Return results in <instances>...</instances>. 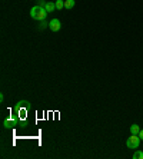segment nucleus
Wrapping results in <instances>:
<instances>
[{
	"label": "nucleus",
	"mask_w": 143,
	"mask_h": 159,
	"mask_svg": "<svg viewBox=\"0 0 143 159\" xmlns=\"http://www.w3.org/2000/svg\"><path fill=\"white\" fill-rule=\"evenodd\" d=\"M63 7H65V2H63V0H56V9L60 10Z\"/></svg>",
	"instance_id": "1a4fd4ad"
},
{
	"label": "nucleus",
	"mask_w": 143,
	"mask_h": 159,
	"mask_svg": "<svg viewBox=\"0 0 143 159\" xmlns=\"http://www.w3.org/2000/svg\"><path fill=\"white\" fill-rule=\"evenodd\" d=\"M45 9H46V12H47V13H50V12H53V10L56 9V3L47 2V3H46V6H45Z\"/></svg>",
	"instance_id": "20e7f679"
},
{
	"label": "nucleus",
	"mask_w": 143,
	"mask_h": 159,
	"mask_svg": "<svg viewBox=\"0 0 143 159\" xmlns=\"http://www.w3.org/2000/svg\"><path fill=\"white\" fill-rule=\"evenodd\" d=\"M60 26H62V23H60L59 19H52V20L49 22V27H50L52 32H59V30H60Z\"/></svg>",
	"instance_id": "f03ea898"
},
{
	"label": "nucleus",
	"mask_w": 143,
	"mask_h": 159,
	"mask_svg": "<svg viewBox=\"0 0 143 159\" xmlns=\"http://www.w3.org/2000/svg\"><path fill=\"white\" fill-rule=\"evenodd\" d=\"M74 6V0H66L65 2V7L66 9H72Z\"/></svg>",
	"instance_id": "6e6552de"
},
{
	"label": "nucleus",
	"mask_w": 143,
	"mask_h": 159,
	"mask_svg": "<svg viewBox=\"0 0 143 159\" xmlns=\"http://www.w3.org/2000/svg\"><path fill=\"white\" fill-rule=\"evenodd\" d=\"M139 143H140L139 135H130V138H127V140H126V146L129 149H137Z\"/></svg>",
	"instance_id": "f257e3e1"
},
{
	"label": "nucleus",
	"mask_w": 143,
	"mask_h": 159,
	"mask_svg": "<svg viewBox=\"0 0 143 159\" xmlns=\"http://www.w3.org/2000/svg\"><path fill=\"white\" fill-rule=\"evenodd\" d=\"M139 132H140V128H139V125H132L130 126V133L132 135H139Z\"/></svg>",
	"instance_id": "39448f33"
},
{
	"label": "nucleus",
	"mask_w": 143,
	"mask_h": 159,
	"mask_svg": "<svg viewBox=\"0 0 143 159\" xmlns=\"http://www.w3.org/2000/svg\"><path fill=\"white\" fill-rule=\"evenodd\" d=\"M139 138L143 139V129H140V132H139Z\"/></svg>",
	"instance_id": "4468645a"
},
{
	"label": "nucleus",
	"mask_w": 143,
	"mask_h": 159,
	"mask_svg": "<svg viewBox=\"0 0 143 159\" xmlns=\"http://www.w3.org/2000/svg\"><path fill=\"white\" fill-rule=\"evenodd\" d=\"M3 100H5V95L2 93V95H0V102H3Z\"/></svg>",
	"instance_id": "2eb2a0df"
},
{
	"label": "nucleus",
	"mask_w": 143,
	"mask_h": 159,
	"mask_svg": "<svg viewBox=\"0 0 143 159\" xmlns=\"http://www.w3.org/2000/svg\"><path fill=\"white\" fill-rule=\"evenodd\" d=\"M133 159H143V152H142V150H134Z\"/></svg>",
	"instance_id": "0eeeda50"
},
{
	"label": "nucleus",
	"mask_w": 143,
	"mask_h": 159,
	"mask_svg": "<svg viewBox=\"0 0 143 159\" xmlns=\"http://www.w3.org/2000/svg\"><path fill=\"white\" fill-rule=\"evenodd\" d=\"M49 26V23L46 22V20H42V23L39 25V29H45V27H47Z\"/></svg>",
	"instance_id": "f8f14e48"
},
{
	"label": "nucleus",
	"mask_w": 143,
	"mask_h": 159,
	"mask_svg": "<svg viewBox=\"0 0 143 159\" xmlns=\"http://www.w3.org/2000/svg\"><path fill=\"white\" fill-rule=\"evenodd\" d=\"M46 16H47L46 9H45V7H39V12H37V17H36V20H39V22L46 20Z\"/></svg>",
	"instance_id": "7ed1b4c3"
},
{
	"label": "nucleus",
	"mask_w": 143,
	"mask_h": 159,
	"mask_svg": "<svg viewBox=\"0 0 143 159\" xmlns=\"http://www.w3.org/2000/svg\"><path fill=\"white\" fill-rule=\"evenodd\" d=\"M37 12H39V6L36 5V6L32 7V10H30V17H32V19H36V17H37Z\"/></svg>",
	"instance_id": "423d86ee"
},
{
	"label": "nucleus",
	"mask_w": 143,
	"mask_h": 159,
	"mask_svg": "<svg viewBox=\"0 0 143 159\" xmlns=\"http://www.w3.org/2000/svg\"><path fill=\"white\" fill-rule=\"evenodd\" d=\"M10 125H12V122H10L9 119H6V120H5V128H7V129H9V128H10Z\"/></svg>",
	"instance_id": "ddd939ff"
},
{
	"label": "nucleus",
	"mask_w": 143,
	"mask_h": 159,
	"mask_svg": "<svg viewBox=\"0 0 143 159\" xmlns=\"http://www.w3.org/2000/svg\"><path fill=\"white\" fill-rule=\"evenodd\" d=\"M27 106H29V102H27V100H22V102L17 103V108H27Z\"/></svg>",
	"instance_id": "9d476101"
},
{
	"label": "nucleus",
	"mask_w": 143,
	"mask_h": 159,
	"mask_svg": "<svg viewBox=\"0 0 143 159\" xmlns=\"http://www.w3.org/2000/svg\"><path fill=\"white\" fill-rule=\"evenodd\" d=\"M46 3H47L46 0H37V6H39V7H45Z\"/></svg>",
	"instance_id": "9b49d317"
}]
</instances>
